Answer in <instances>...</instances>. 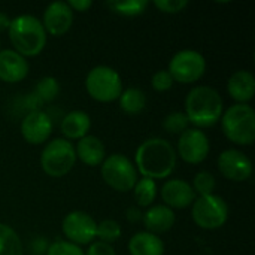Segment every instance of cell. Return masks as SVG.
Returning <instances> with one entry per match:
<instances>
[{"label": "cell", "mask_w": 255, "mask_h": 255, "mask_svg": "<svg viewBox=\"0 0 255 255\" xmlns=\"http://www.w3.org/2000/svg\"><path fill=\"white\" fill-rule=\"evenodd\" d=\"M178 155L175 146L163 137L143 140L134 155V166L142 178L167 179L176 167Z\"/></svg>", "instance_id": "obj_1"}, {"label": "cell", "mask_w": 255, "mask_h": 255, "mask_svg": "<svg viewBox=\"0 0 255 255\" xmlns=\"http://www.w3.org/2000/svg\"><path fill=\"white\" fill-rule=\"evenodd\" d=\"M224 112V103L220 93L209 85L193 87L185 97V111L190 124L196 128L215 126Z\"/></svg>", "instance_id": "obj_2"}, {"label": "cell", "mask_w": 255, "mask_h": 255, "mask_svg": "<svg viewBox=\"0 0 255 255\" xmlns=\"http://www.w3.org/2000/svg\"><path fill=\"white\" fill-rule=\"evenodd\" d=\"M13 51L22 57H36L46 46L48 34L42 25V21L33 15L24 13L10 19L7 28Z\"/></svg>", "instance_id": "obj_3"}, {"label": "cell", "mask_w": 255, "mask_h": 255, "mask_svg": "<svg viewBox=\"0 0 255 255\" xmlns=\"http://www.w3.org/2000/svg\"><path fill=\"white\" fill-rule=\"evenodd\" d=\"M224 136L238 146H251L255 140V112L250 103H235L229 106L221 118Z\"/></svg>", "instance_id": "obj_4"}, {"label": "cell", "mask_w": 255, "mask_h": 255, "mask_svg": "<svg viewBox=\"0 0 255 255\" xmlns=\"http://www.w3.org/2000/svg\"><path fill=\"white\" fill-rule=\"evenodd\" d=\"M100 175L105 184L118 193L133 191L139 179L134 163L120 152L106 155V158L100 164Z\"/></svg>", "instance_id": "obj_5"}, {"label": "cell", "mask_w": 255, "mask_h": 255, "mask_svg": "<svg viewBox=\"0 0 255 255\" xmlns=\"http://www.w3.org/2000/svg\"><path fill=\"white\" fill-rule=\"evenodd\" d=\"M76 164L75 145L63 137L48 140L40 154V167L51 178L66 176Z\"/></svg>", "instance_id": "obj_6"}, {"label": "cell", "mask_w": 255, "mask_h": 255, "mask_svg": "<svg viewBox=\"0 0 255 255\" xmlns=\"http://www.w3.org/2000/svg\"><path fill=\"white\" fill-rule=\"evenodd\" d=\"M85 90L88 96L100 103H111L118 100L123 93V79L120 73L109 66L93 67L85 78Z\"/></svg>", "instance_id": "obj_7"}, {"label": "cell", "mask_w": 255, "mask_h": 255, "mask_svg": "<svg viewBox=\"0 0 255 255\" xmlns=\"http://www.w3.org/2000/svg\"><path fill=\"white\" fill-rule=\"evenodd\" d=\"M191 218L203 230H218L229 220V205L215 193L199 196L191 205Z\"/></svg>", "instance_id": "obj_8"}, {"label": "cell", "mask_w": 255, "mask_h": 255, "mask_svg": "<svg viewBox=\"0 0 255 255\" xmlns=\"http://www.w3.org/2000/svg\"><path fill=\"white\" fill-rule=\"evenodd\" d=\"M167 72L175 82L194 84L206 72V58L196 49L178 51L169 61Z\"/></svg>", "instance_id": "obj_9"}, {"label": "cell", "mask_w": 255, "mask_h": 255, "mask_svg": "<svg viewBox=\"0 0 255 255\" xmlns=\"http://www.w3.org/2000/svg\"><path fill=\"white\" fill-rule=\"evenodd\" d=\"M61 230L66 241L78 247L90 245L96 241L97 221L85 211H72L63 218Z\"/></svg>", "instance_id": "obj_10"}, {"label": "cell", "mask_w": 255, "mask_h": 255, "mask_svg": "<svg viewBox=\"0 0 255 255\" xmlns=\"http://www.w3.org/2000/svg\"><path fill=\"white\" fill-rule=\"evenodd\" d=\"M176 155L188 164L203 163L211 151V142L208 134L200 128H187L179 134L176 143Z\"/></svg>", "instance_id": "obj_11"}, {"label": "cell", "mask_w": 255, "mask_h": 255, "mask_svg": "<svg viewBox=\"0 0 255 255\" xmlns=\"http://www.w3.org/2000/svg\"><path fill=\"white\" fill-rule=\"evenodd\" d=\"M19 128H21L22 139L27 143L37 146V145L46 143L49 140V137L52 134L54 123L48 112L37 109V111H31L24 115Z\"/></svg>", "instance_id": "obj_12"}, {"label": "cell", "mask_w": 255, "mask_h": 255, "mask_svg": "<svg viewBox=\"0 0 255 255\" xmlns=\"http://www.w3.org/2000/svg\"><path fill=\"white\" fill-rule=\"evenodd\" d=\"M220 173L232 182H245L253 175V163L247 154L239 149H226L217 160Z\"/></svg>", "instance_id": "obj_13"}, {"label": "cell", "mask_w": 255, "mask_h": 255, "mask_svg": "<svg viewBox=\"0 0 255 255\" xmlns=\"http://www.w3.org/2000/svg\"><path fill=\"white\" fill-rule=\"evenodd\" d=\"M73 12L66 1H52L46 6L42 18V25L46 34L60 37L66 34L73 24Z\"/></svg>", "instance_id": "obj_14"}, {"label": "cell", "mask_w": 255, "mask_h": 255, "mask_svg": "<svg viewBox=\"0 0 255 255\" xmlns=\"http://www.w3.org/2000/svg\"><path fill=\"white\" fill-rule=\"evenodd\" d=\"M160 196H161L163 205H166L167 208L173 211L190 208L197 197L191 184L179 178L167 179L160 190Z\"/></svg>", "instance_id": "obj_15"}, {"label": "cell", "mask_w": 255, "mask_h": 255, "mask_svg": "<svg viewBox=\"0 0 255 255\" xmlns=\"http://www.w3.org/2000/svg\"><path fill=\"white\" fill-rule=\"evenodd\" d=\"M30 70L28 60L13 49H0V81L16 84L27 78Z\"/></svg>", "instance_id": "obj_16"}, {"label": "cell", "mask_w": 255, "mask_h": 255, "mask_svg": "<svg viewBox=\"0 0 255 255\" xmlns=\"http://www.w3.org/2000/svg\"><path fill=\"white\" fill-rule=\"evenodd\" d=\"M176 221L175 211L167 208L166 205H152L146 208V211L142 215V223L146 229V232L152 235H161L169 232Z\"/></svg>", "instance_id": "obj_17"}, {"label": "cell", "mask_w": 255, "mask_h": 255, "mask_svg": "<svg viewBox=\"0 0 255 255\" xmlns=\"http://www.w3.org/2000/svg\"><path fill=\"white\" fill-rule=\"evenodd\" d=\"M90 128H91L90 115L85 111H79V109L67 112L60 123V131L63 134V139L69 142L85 137Z\"/></svg>", "instance_id": "obj_18"}, {"label": "cell", "mask_w": 255, "mask_h": 255, "mask_svg": "<svg viewBox=\"0 0 255 255\" xmlns=\"http://www.w3.org/2000/svg\"><path fill=\"white\" fill-rule=\"evenodd\" d=\"M227 93L236 103H248L255 93V78L250 70H236L227 81Z\"/></svg>", "instance_id": "obj_19"}, {"label": "cell", "mask_w": 255, "mask_h": 255, "mask_svg": "<svg viewBox=\"0 0 255 255\" xmlns=\"http://www.w3.org/2000/svg\"><path fill=\"white\" fill-rule=\"evenodd\" d=\"M76 160H81L88 167H97L106 158V148L103 142L93 134H87L85 137L79 139L76 146Z\"/></svg>", "instance_id": "obj_20"}, {"label": "cell", "mask_w": 255, "mask_h": 255, "mask_svg": "<svg viewBox=\"0 0 255 255\" xmlns=\"http://www.w3.org/2000/svg\"><path fill=\"white\" fill-rule=\"evenodd\" d=\"M166 247L160 236L152 235L146 230L137 232L128 241L130 255H164Z\"/></svg>", "instance_id": "obj_21"}, {"label": "cell", "mask_w": 255, "mask_h": 255, "mask_svg": "<svg viewBox=\"0 0 255 255\" xmlns=\"http://www.w3.org/2000/svg\"><path fill=\"white\" fill-rule=\"evenodd\" d=\"M118 105L123 112L128 115H137L146 106V94L139 87H128L120 94Z\"/></svg>", "instance_id": "obj_22"}, {"label": "cell", "mask_w": 255, "mask_h": 255, "mask_svg": "<svg viewBox=\"0 0 255 255\" xmlns=\"http://www.w3.org/2000/svg\"><path fill=\"white\" fill-rule=\"evenodd\" d=\"M0 255H24L19 235L4 223H0Z\"/></svg>", "instance_id": "obj_23"}, {"label": "cell", "mask_w": 255, "mask_h": 255, "mask_svg": "<svg viewBox=\"0 0 255 255\" xmlns=\"http://www.w3.org/2000/svg\"><path fill=\"white\" fill-rule=\"evenodd\" d=\"M134 200L139 208H149L154 205L157 196H158V185L157 181L149 178H140L137 179L134 188Z\"/></svg>", "instance_id": "obj_24"}, {"label": "cell", "mask_w": 255, "mask_h": 255, "mask_svg": "<svg viewBox=\"0 0 255 255\" xmlns=\"http://www.w3.org/2000/svg\"><path fill=\"white\" fill-rule=\"evenodd\" d=\"M106 6L109 7L111 12L120 16L133 18V16H139L145 13L149 3L148 0H127V1H108Z\"/></svg>", "instance_id": "obj_25"}, {"label": "cell", "mask_w": 255, "mask_h": 255, "mask_svg": "<svg viewBox=\"0 0 255 255\" xmlns=\"http://www.w3.org/2000/svg\"><path fill=\"white\" fill-rule=\"evenodd\" d=\"M33 94L40 103H49L58 97L60 84L54 76H43L36 82Z\"/></svg>", "instance_id": "obj_26"}, {"label": "cell", "mask_w": 255, "mask_h": 255, "mask_svg": "<svg viewBox=\"0 0 255 255\" xmlns=\"http://www.w3.org/2000/svg\"><path fill=\"white\" fill-rule=\"evenodd\" d=\"M121 235H123V229L118 221L108 218V220H102L100 223H97V230H96L97 241L112 245L121 238Z\"/></svg>", "instance_id": "obj_27"}, {"label": "cell", "mask_w": 255, "mask_h": 255, "mask_svg": "<svg viewBox=\"0 0 255 255\" xmlns=\"http://www.w3.org/2000/svg\"><path fill=\"white\" fill-rule=\"evenodd\" d=\"M190 126V121L184 111H173L167 114L163 120V128L169 134H182Z\"/></svg>", "instance_id": "obj_28"}, {"label": "cell", "mask_w": 255, "mask_h": 255, "mask_svg": "<svg viewBox=\"0 0 255 255\" xmlns=\"http://www.w3.org/2000/svg\"><path fill=\"white\" fill-rule=\"evenodd\" d=\"M191 187H193L196 196H209V194H214V191L217 188V179L211 172L200 170L194 175Z\"/></svg>", "instance_id": "obj_29"}, {"label": "cell", "mask_w": 255, "mask_h": 255, "mask_svg": "<svg viewBox=\"0 0 255 255\" xmlns=\"http://www.w3.org/2000/svg\"><path fill=\"white\" fill-rule=\"evenodd\" d=\"M45 255H85L84 250L69 241H54L49 244Z\"/></svg>", "instance_id": "obj_30"}, {"label": "cell", "mask_w": 255, "mask_h": 255, "mask_svg": "<svg viewBox=\"0 0 255 255\" xmlns=\"http://www.w3.org/2000/svg\"><path fill=\"white\" fill-rule=\"evenodd\" d=\"M175 81L173 78L170 76V73L167 72V69H161V70H157L152 78H151V85L155 91L158 93H164V91H169L172 87H173Z\"/></svg>", "instance_id": "obj_31"}, {"label": "cell", "mask_w": 255, "mask_h": 255, "mask_svg": "<svg viewBox=\"0 0 255 255\" xmlns=\"http://www.w3.org/2000/svg\"><path fill=\"white\" fill-rule=\"evenodd\" d=\"M188 0H155L154 6L163 12V13H169V15H175V13H181L187 9L188 6Z\"/></svg>", "instance_id": "obj_32"}, {"label": "cell", "mask_w": 255, "mask_h": 255, "mask_svg": "<svg viewBox=\"0 0 255 255\" xmlns=\"http://www.w3.org/2000/svg\"><path fill=\"white\" fill-rule=\"evenodd\" d=\"M85 255H117L115 250L112 245L100 242V241H94L88 245V250L84 251Z\"/></svg>", "instance_id": "obj_33"}, {"label": "cell", "mask_w": 255, "mask_h": 255, "mask_svg": "<svg viewBox=\"0 0 255 255\" xmlns=\"http://www.w3.org/2000/svg\"><path fill=\"white\" fill-rule=\"evenodd\" d=\"M69 4V7L72 9V12H87L91 9L93 1L91 0H69L66 1Z\"/></svg>", "instance_id": "obj_34"}, {"label": "cell", "mask_w": 255, "mask_h": 255, "mask_svg": "<svg viewBox=\"0 0 255 255\" xmlns=\"http://www.w3.org/2000/svg\"><path fill=\"white\" fill-rule=\"evenodd\" d=\"M49 247V242L46 241V238H36L31 244V250L33 254L36 255H43L46 254V250Z\"/></svg>", "instance_id": "obj_35"}, {"label": "cell", "mask_w": 255, "mask_h": 255, "mask_svg": "<svg viewBox=\"0 0 255 255\" xmlns=\"http://www.w3.org/2000/svg\"><path fill=\"white\" fill-rule=\"evenodd\" d=\"M142 215H143V212L140 211L139 206H130L126 211V218L130 223H139V221H142Z\"/></svg>", "instance_id": "obj_36"}, {"label": "cell", "mask_w": 255, "mask_h": 255, "mask_svg": "<svg viewBox=\"0 0 255 255\" xmlns=\"http://www.w3.org/2000/svg\"><path fill=\"white\" fill-rule=\"evenodd\" d=\"M9 25H10V18L4 12H0V31L7 30Z\"/></svg>", "instance_id": "obj_37"}]
</instances>
